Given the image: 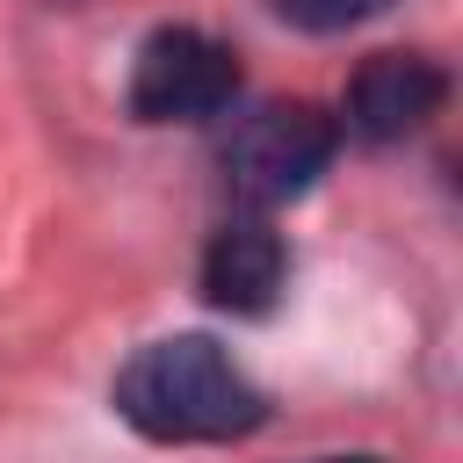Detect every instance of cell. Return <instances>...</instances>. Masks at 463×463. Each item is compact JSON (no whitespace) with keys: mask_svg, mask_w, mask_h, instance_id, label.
I'll use <instances>...</instances> for the list:
<instances>
[{"mask_svg":"<svg viewBox=\"0 0 463 463\" xmlns=\"http://www.w3.org/2000/svg\"><path fill=\"white\" fill-rule=\"evenodd\" d=\"M109 405L130 434H145L159 449H217V441H246L268 427V391L210 333L145 340L116 369Z\"/></svg>","mask_w":463,"mask_h":463,"instance_id":"obj_1","label":"cell"},{"mask_svg":"<svg viewBox=\"0 0 463 463\" xmlns=\"http://www.w3.org/2000/svg\"><path fill=\"white\" fill-rule=\"evenodd\" d=\"M333 159H340V123L318 101H260L217 145V166H224V188L239 195V210H268V217L282 203L311 195Z\"/></svg>","mask_w":463,"mask_h":463,"instance_id":"obj_2","label":"cell"},{"mask_svg":"<svg viewBox=\"0 0 463 463\" xmlns=\"http://www.w3.org/2000/svg\"><path fill=\"white\" fill-rule=\"evenodd\" d=\"M239 51L195 22H166L130 58V116L137 123H217L239 101Z\"/></svg>","mask_w":463,"mask_h":463,"instance_id":"obj_3","label":"cell"},{"mask_svg":"<svg viewBox=\"0 0 463 463\" xmlns=\"http://www.w3.org/2000/svg\"><path fill=\"white\" fill-rule=\"evenodd\" d=\"M441 101H449V72L427 51H376L354 65L333 123L340 137H362V145H405L441 116Z\"/></svg>","mask_w":463,"mask_h":463,"instance_id":"obj_4","label":"cell"},{"mask_svg":"<svg viewBox=\"0 0 463 463\" xmlns=\"http://www.w3.org/2000/svg\"><path fill=\"white\" fill-rule=\"evenodd\" d=\"M289 289V239L268 210H232L203 246V304L232 318H268Z\"/></svg>","mask_w":463,"mask_h":463,"instance_id":"obj_5","label":"cell"},{"mask_svg":"<svg viewBox=\"0 0 463 463\" xmlns=\"http://www.w3.org/2000/svg\"><path fill=\"white\" fill-rule=\"evenodd\" d=\"M398 0H275V14L304 36H340V29H362L376 14H391Z\"/></svg>","mask_w":463,"mask_h":463,"instance_id":"obj_6","label":"cell"},{"mask_svg":"<svg viewBox=\"0 0 463 463\" xmlns=\"http://www.w3.org/2000/svg\"><path fill=\"white\" fill-rule=\"evenodd\" d=\"M311 463H383V456H311Z\"/></svg>","mask_w":463,"mask_h":463,"instance_id":"obj_7","label":"cell"}]
</instances>
